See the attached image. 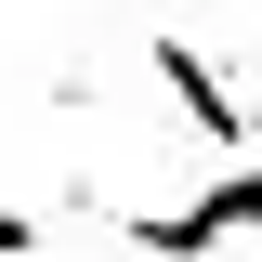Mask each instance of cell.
<instances>
[{"instance_id": "2", "label": "cell", "mask_w": 262, "mask_h": 262, "mask_svg": "<svg viewBox=\"0 0 262 262\" xmlns=\"http://www.w3.org/2000/svg\"><path fill=\"white\" fill-rule=\"evenodd\" d=\"M158 92H170V118H184L196 144H223V170L249 158V92H236L223 66L196 53V39H158Z\"/></svg>"}, {"instance_id": "1", "label": "cell", "mask_w": 262, "mask_h": 262, "mask_svg": "<svg viewBox=\"0 0 262 262\" xmlns=\"http://www.w3.org/2000/svg\"><path fill=\"white\" fill-rule=\"evenodd\" d=\"M118 236H131L144 262H210V249H236V236H262V158L210 170L184 210H118Z\"/></svg>"}, {"instance_id": "4", "label": "cell", "mask_w": 262, "mask_h": 262, "mask_svg": "<svg viewBox=\"0 0 262 262\" xmlns=\"http://www.w3.org/2000/svg\"><path fill=\"white\" fill-rule=\"evenodd\" d=\"M249 158H262V79H249Z\"/></svg>"}, {"instance_id": "3", "label": "cell", "mask_w": 262, "mask_h": 262, "mask_svg": "<svg viewBox=\"0 0 262 262\" xmlns=\"http://www.w3.org/2000/svg\"><path fill=\"white\" fill-rule=\"evenodd\" d=\"M53 249V223H39V210H0V262H39Z\"/></svg>"}]
</instances>
